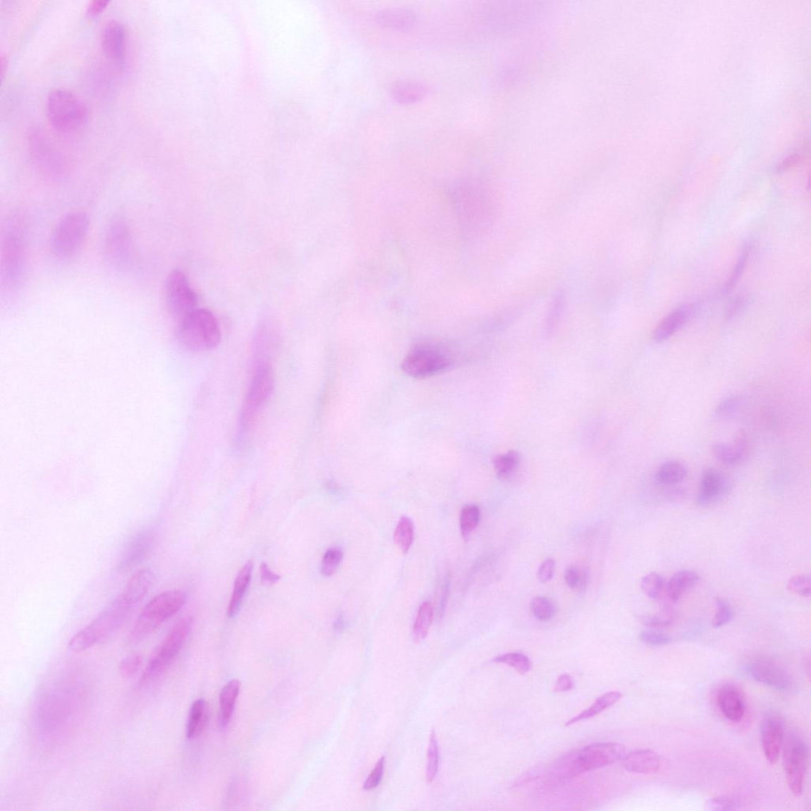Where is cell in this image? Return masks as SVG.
<instances>
[{
    "label": "cell",
    "mask_w": 811,
    "mask_h": 811,
    "mask_svg": "<svg viewBox=\"0 0 811 811\" xmlns=\"http://www.w3.org/2000/svg\"><path fill=\"white\" fill-rule=\"evenodd\" d=\"M133 608L120 594L88 626L73 635L68 648L78 653L105 642L118 632Z\"/></svg>",
    "instance_id": "obj_1"
},
{
    "label": "cell",
    "mask_w": 811,
    "mask_h": 811,
    "mask_svg": "<svg viewBox=\"0 0 811 811\" xmlns=\"http://www.w3.org/2000/svg\"><path fill=\"white\" fill-rule=\"evenodd\" d=\"M27 272V249L20 222L16 219L6 226L1 248V289L5 295L20 291Z\"/></svg>",
    "instance_id": "obj_2"
},
{
    "label": "cell",
    "mask_w": 811,
    "mask_h": 811,
    "mask_svg": "<svg viewBox=\"0 0 811 811\" xmlns=\"http://www.w3.org/2000/svg\"><path fill=\"white\" fill-rule=\"evenodd\" d=\"M626 748L618 743H597L569 752L553 768L552 774L559 779H570L583 772L604 767L621 760Z\"/></svg>",
    "instance_id": "obj_3"
},
{
    "label": "cell",
    "mask_w": 811,
    "mask_h": 811,
    "mask_svg": "<svg viewBox=\"0 0 811 811\" xmlns=\"http://www.w3.org/2000/svg\"><path fill=\"white\" fill-rule=\"evenodd\" d=\"M221 338L218 322L207 309L197 308L179 320L177 339L186 350L192 352L214 350L220 343Z\"/></svg>",
    "instance_id": "obj_4"
},
{
    "label": "cell",
    "mask_w": 811,
    "mask_h": 811,
    "mask_svg": "<svg viewBox=\"0 0 811 811\" xmlns=\"http://www.w3.org/2000/svg\"><path fill=\"white\" fill-rule=\"evenodd\" d=\"M254 368V374L244 397L238 423L239 429L237 431V440L240 441L246 439L274 389L275 378L272 365H262Z\"/></svg>",
    "instance_id": "obj_5"
},
{
    "label": "cell",
    "mask_w": 811,
    "mask_h": 811,
    "mask_svg": "<svg viewBox=\"0 0 811 811\" xmlns=\"http://www.w3.org/2000/svg\"><path fill=\"white\" fill-rule=\"evenodd\" d=\"M49 123L61 133H72L85 127L88 120L85 103L78 95L66 88L49 92L47 102Z\"/></svg>",
    "instance_id": "obj_6"
},
{
    "label": "cell",
    "mask_w": 811,
    "mask_h": 811,
    "mask_svg": "<svg viewBox=\"0 0 811 811\" xmlns=\"http://www.w3.org/2000/svg\"><path fill=\"white\" fill-rule=\"evenodd\" d=\"M452 353L439 343L423 342L413 346L406 355L402 369L406 374L424 379L446 371L453 365Z\"/></svg>",
    "instance_id": "obj_7"
},
{
    "label": "cell",
    "mask_w": 811,
    "mask_h": 811,
    "mask_svg": "<svg viewBox=\"0 0 811 811\" xmlns=\"http://www.w3.org/2000/svg\"><path fill=\"white\" fill-rule=\"evenodd\" d=\"M185 600L183 592L176 590L163 592L154 597L141 611L131 630L130 640L139 641L153 633L183 607Z\"/></svg>",
    "instance_id": "obj_8"
},
{
    "label": "cell",
    "mask_w": 811,
    "mask_h": 811,
    "mask_svg": "<svg viewBox=\"0 0 811 811\" xmlns=\"http://www.w3.org/2000/svg\"><path fill=\"white\" fill-rule=\"evenodd\" d=\"M90 227L85 212H69L57 223L51 233L49 247L56 259L66 261L72 259L85 243Z\"/></svg>",
    "instance_id": "obj_9"
},
{
    "label": "cell",
    "mask_w": 811,
    "mask_h": 811,
    "mask_svg": "<svg viewBox=\"0 0 811 811\" xmlns=\"http://www.w3.org/2000/svg\"><path fill=\"white\" fill-rule=\"evenodd\" d=\"M191 627L190 617H185L176 623L152 654L141 677V684L146 685L157 680L169 668L181 652Z\"/></svg>",
    "instance_id": "obj_10"
},
{
    "label": "cell",
    "mask_w": 811,
    "mask_h": 811,
    "mask_svg": "<svg viewBox=\"0 0 811 811\" xmlns=\"http://www.w3.org/2000/svg\"><path fill=\"white\" fill-rule=\"evenodd\" d=\"M104 239V257L109 267L125 272L133 260V241L130 223L125 215L118 214L109 221Z\"/></svg>",
    "instance_id": "obj_11"
},
{
    "label": "cell",
    "mask_w": 811,
    "mask_h": 811,
    "mask_svg": "<svg viewBox=\"0 0 811 811\" xmlns=\"http://www.w3.org/2000/svg\"><path fill=\"white\" fill-rule=\"evenodd\" d=\"M165 300L173 317L181 320L197 309L198 298L182 270L176 269L167 275L165 282Z\"/></svg>",
    "instance_id": "obj_12"
},
{
    "label": "cell",
    "mask_w": 811,
    "mask_h": 811,
    "mask_svg": "<svg viewBox=\"0 0 811 811\" xmlns=\"http://www.w3.org/2000/svg\"><path fill=\"white\" fill-rule=\"evenodd\" d=\"M783 763L791 793L796 796L801 795L809 764L806 743L795 736H788L783 745Z\"/></svg>",
    "instance_id": "obj_13"
},
{
    "label": "cell",
    "mask_w": 811,
    "mask_h": 811,
    "mask_svg": "<svg viewBox=\"0 0 811 811\" xmlns=\"http://www.w3.org/2000/svg\"><path fill=\"white\" fill-rule=\"evenodd\" d=\"M32 157H34L40 169L51 176H60L63 164L59 156L51 149L49 139L39 130L30 135Z\"/></svg>",
    "instance_id": "obj_14"
},
{
    "label": "cell",
    "mask_w": 811,
    "mask_h": 811,
    "mask_svg": "<svg viewBox=\"0 0 811 811\" xmlns=\"http://www.w3.org/2000/svg\"><path fill=\"white\" fill-rule=\"evenodd\" d=\"M102 46L109 60L119 67L126 63V31L125 25L117 20L108 22L102 33Z\"/></svg>",
    "instance_id": "obj_15"
},
{
    "label": "cell",
    "mask_w": 811,
    "mask_h": 811,
    "mask_svg": "<svg viewBox=\"0 0 811 811\" xmlns=\"http://www.w3.org/2000/svg\"><path fill=\"white\" fill-rule=\"evenodd\" d=\"M748 671L755 681L778 690H788L793 685L789 673L781 666L769 661H752L748 666Z\"/></svg>",
    "instance_id": "obj_16"
},
{
    "label": "cell",
    "mask_w": 811,
    "mask_h": 811,
    "mask_svg": "<svg viewBox=\"0 0 811 811\" xmlns=\"http://www.w3.org/2000/svg\"><path fill=\"white\" fill-rule=\"evenodd\" d=\"M279 339L273 324L264 321L257 327L254 338V367L272 365V359L278 349Z\"/></svg>",
    "instance_id": "obj_17"
},
{
    "label": "cell",
    "mask_w": 811,
    "mask_h": 811,
    "mask_svg": "<svg viewBox=\"0 0 811 811\" xmlns=\"http://www.w3.org/2000/svg\"><path fill=\"white\" fill-rule=\"evenodd\" d=\"M730 489V482L722 472L707 469L701 477L697 503L702 506L716 504L729 493Z\"/></svg>",
    "instance_id": "obj_18"
},
{
    "label": "cell",
    "mask_w": 811,
    "mask_h": 811,
    "mask_svg": "<svg viewBox=\"0 0 811 811\" xmlns=\"http://www.w3.org/2000/svg\"><path fill=\"white\" fill-rule=\"evenodd\" d=\"M783 740L781 721L776 717L766 718L762 725V743L764 756L771 764L778 762Z\"/></svg>",
    "instance_id": "obj_19"
},
{
    "label": "cell",
    "mask_w": 811,
    "mask_h": 811,
    "mask_svg": "<svg viewBox=\"0 0 811 811\" xmlns=\"http://www.w3.org/2000/svg\"><path fill=\"white\" fill-rule=\"evenodd\" d=\"M152 537L150 532H140L128 544L119 560V568L128 570L137 566L150 554Z\"/></svg>",
    "instance_id": "obj_20"
},
{
    "label": "cell",
    "mask_w": 811,
    "mask_h": 811,
    "mask_svg": "<svg viewBox=\"0 0 811 811\" xmlns=\"http://www.w3.org/2000/svg\"><path fill=\"white\" fill-rule=\"evenodd\" d=\"M154 580V573L150 569L137 571L128 580L121 596L134 607L142 601L149 593Z\"/></svg>",
    "instance_id": "obj_21"
},
{
    "label": "cell",
    "mask_w": 811,
    "mask_h": 811,
    "mask_svg": "<svg viewBox=\"0 0 811 811\" xmlns=\"http://www.w3.org/2000/svg\"><path fill=\"white\" fill-rule=\"evenodd\" d=\"M718 703L724 717L733 722L742 720L745 707L741 693L736 686L726 685L721 688L718 693Z\"/></svg>",
    "instance_id": "obj_22"
},
{
    "label": "cell",
    "mask_w": 811,
    "mask_h": 811,
    "mask_svg": "<svg viewBox=\"0 0 811 811\" xmlns=\"http://www.w3.org/2000/svg\"><path fill=\"white\" fill-rule=\"evenodd\" d=\"M623 766L635 774H651L660 769L661 761L657 752L652 750H638L623 757Z\"/></svg>",
    "instance_id": "obj_23"
},
{
    "label": "cell",
    "mask_w": 811,
    "mask_h": 811,
    "mask_svg": "<svg viewBox=\"0 0 811 811\" xmlns=\"http://www.w3.org/2000/svg\"><path fill=\"white\" fill-rule=\"evenodd\" d=\"M714 457L726 465H738L745 461L748 456V441L743 434H740L733 444L717 443L712 446Z\"/></svg>",
    "instance_id": "obj_24"
},
{
    "label": "cell",
    "mask_w": 811,
    "mask_h": 811,
    "mask_svg": "<svg viewBox=\"0 0 811 811\" xmlns=\"http://www.w3.org/2000/svg\"><path fill=\"white\" fill-rule=\"evenodd\" d=\"M690 315V308L687 306L680 307L669 313L661 321L654 331V339L655 342L662 343L671 338L685 324Z\"/></svg>",
    "instance_id": "obj_25"
},
{
    "label": "cell",
    "mask_w": 811,
    "mask_h": 811,
    "mask_svg": "<svg viewBox=\"0 0 811 811\" xmlns=\"http://www.w3.org/2000/svg\"><path fill=\"white\" fill-rule=\"evenodd\" d=\"M253 568V562L249 561L238 573L228 609V615L230 618H235L239 614L243 597L246 594L250 580H252Z\"/></svg>",
    "instance_id": "obj_26"
},
{
    "label": "cell",
    "mask_w": 811,
    "mask_h": 811,
    "mask_svg": "<svg viewBox=\"0 0 811 811\" xmlns=\"http://www.w3.org/2000/svg\"><path fill=\"white\" fill-rule=\"evenodd\" d=\"M376 20L379 25L384 28L407 30L415 24L416 18L413 13L408 10L394 8L379 12Z\"/></svg>",
    "instance_id": "obj_27"
},
{
    "label": "cell",
    "mask_w": 811,
    "mask_h": 811,
    "mask_svg": "<svg viewBox=\"0 0 811 811\" xmlns=\"http://www.w3.org/2000/svg\"><path fill=\"white\" fill-rule=\"evenodd\" d=\"M697 573L692 571H681L667 582V596L671 602H678L686 592L700 581Z\"/></svg>",
    "instance_id": "obj_28"
},
{
    "label": "cell",
    "mask_w": 811,
    "mask_h": 811,
    "mask_svg": "<svg viewBox=\"0 0 811 811\" xmlns=\"http://www.w3.org/2000/svg\"><path fill=\"white\" fill-rule=\"evenodd\" d=\"M240 691V682L230 681L222 688L220 694L221 724L226 726L233 716L236 700Z\"/></svg>",
    "instance_id": "obj_29"
},
{
    "label": "cell",
    "mask_w": 811,
    "mask_h": 811,
    "mask_svg": "<svg viewBox=\"0 0 811 811\" xmlns=\"http://www.w3.org/2000/svg\"><path fill=\"white\" fill-rule=\"evenodd\" d=\"M427 94V88L422 83L414 81H404L397 83L391 90V94L396 101L403 104H410L422 100Z\"/></svg>",
    "instance_id": "obj_30"
},
{
    "label": "cell",
    "mask_w": 811,
    "mask_h": 811,
    "mask_svg": "<svg viewBox=\"0 0 811 811\" xmlns=\"http://www.w3.org/2000/svg\"><path fill=\"white\" fill-rule=\"evenodd\" d=\"M688 474V468L678 461H669L662 463L655 473V480L660 484L673 485L683 481Z\"/></svg>",
    "instance_id": "obj_31"
},
{
    "label": "cell",
    "mask_w": 811,
    "mask_h": 811,
    "mask_svg": "<svg viewBox=\"0 0 811 811\" xmlns=\"http://www.w3.org/2000/svg\"><path fill=\"white\" fill-rule=\"evenodd\" d=\"M622 698V693L620 692H609L602 695L599 698H597L594 704L587 709L584 710L582 713L578 714L575 718H572L566 724V726L575 724L581 721L593 718L597 714H600L604 710L609 709V707L615 705L617 701Z\"/></svg>",
    "instance_id": "obj_32"
},
{
    "label": "cell",
    "mask_w": 811,
    "mask_h": 811,
    "mask_svg": "<svg viewBox=\"0 0 811 811\" xmlns=\"http://www.w3.org/2000/svg\"><path fill=\"white\" fill-rule=\"evenodd\" d=\"M640 587L643 593L655 601H661L667 596V582L657 573L650 574L641 579Z\"/></svg>",
    "instance_id": "obj_33"
},
{
    "label": "cell",
    "mask_w": 811,
    "mask_h": 811,
    "mask_svg": "<svg viewBox=\"0 0 811 811\" xmlns=\"http://www.w3.org/2000/svg\"><path fill=\"white\" fill-rule=\"evenodd\" d=\"M434 619V608L430 602L422 603L414 624V639L417 642L426 638Z\"/></svg>",
    "instance_id": "obj_34"
},
{
    "label": "cell",
    "mask_w": 811,
    "mask_h": 811,
    "mask_svg": "<svg viewBox=\"0 0 811 811\" xmlns=\"http://www.w3.org/2000/svg\"><path fill=\"white\" fill-rule=\"evenodd\" d=\"M521 461L520 455L516 451H508L494 457L493 463L495 471L501 480H507L516 471Z\"/></svg>",
    "instance_id": "obj_35"
},
{
    "label": "cell",
    "mask_w": 811,
    "mask_h": 811,
    "mask_svg": "<svg viewBox=\"0 0 811 811\" xmlns=\"http://www.w3.org/2000/svg\"><path fill=\"white\" fill-rule=\"evenodd\" d=\"M414 535L413 523L408 517H402L396 525L394 540L398 549L403 554H407L410 549V547L413 544Z\"/></svg>",
    "instance_id": "obj_36"
},
{
    "label": "cell",
    "mask_w": 811,
    "mask_h": 811,
    "mask_svg": "<svg viewBox=\"0 0 811 811\" xmlns=\"http://www.w3.org/2000/svg\"><path fill=\"white\" fill-rule=\"evenodd\" d=\"M480 519V508L475 505H468L462 508L460 515L461 535L468 540L478 526Z\"/></svg>",
    "instance_id": "obj_37"
},
{
    "label": "cell",
    "mask_w": 811,
    "mask_h": 811,
    "mask_svg": "<svg viewBox=\"0 0 811 811\" xmlns=\"http://www.w3.org/2000/svg\"><path fill=\"white\" fill-rule=\"evenodd\" d=\"M205 714V702L203 700H197L193 703L189 714L188 730L186 735L189 738L197 736L202 729Z\"/></svg>",
    "instance_id": "obj_38"
},
{
    "label": "cell",
    "mask_w": 811,
    "mask_h": 811,
    "mask_svg": "<svg viewBox=\"0 0 811 811\" xmlns=\"http://www.w3.org/2000/svg\"><path fill=\"white\" fill-rule=\"evenodd\" d=\"M493 662L504 663V664L516 669L521 674L529 673L532 667L531 660L525 654L520 653H507L500 655L494 659Z\"/></svg>",
    "instance_id": "obj_39"
},
{
    "label": "cell",
    "mask_w": 811,
    "mask_h": 811,
    "mask_svg": "<svg viewBox=\"0 0 811 811\" xmlns=\"http://www.w3.org/2000/svg\"><path fill=\"white\" fill-rule=\"evenodd\" d=\"M534 616L540 621H549L555 616L556 607L554 602L544 597L534 598L531 604Z\"/></svg>",
    "instance_id": "obj_40"
},
{
    "label": "cell",
    "mask_w": 811,
    "mask_h": 811,
    "mask_svg": "<svg viewBox=\"0 0 811 811\" xmlns=\"http://www.w3.org/2000/svg\"><path fill=\"white\" fill-rule=\"evenodd\" d=\"M564 578L568 587L573 590L583 592L587 589L588 584L587 573L579 566H569L565 571Z\"/></svg>",
    "instance_id": "obj_41"
},
{
    "label": "cell",
    "mask_w": 811,
    "mask_h": 811,
    "mask_svg": "<svg viewBox=\"0 0 811 811\" xmlns=\"http://www.w3.org/2000/svg\"><path fill=\"white\" fill-rule=\"evenodd\" d=\"M439 743H437L436 733L433 731L432 733H431L428 749L427 778L429 782L434 781L437 774V770H439Z\"/></svg>",
    "instance_id": "obj_42"
},
{
    "label": "cell",
    "mask_w": 811,
    "mask_h": 811,
    "mask_svg": "<svg viewBox=\"0 0 811 811\" xmlns=\"http://www.w3.org/2000/svg\"><path fill=\"white\" fill-rule=\"evenodd\" d=\"M751 243H745L741 250V253H740L736 265L733 269L731 278L728 281L726 282V284L724 287L725 293L731 291L732 288L736 285V283L740 279V276H742L746 267V264H748L749 257L751 254Z\"/></svg>",
    "instance_id": "obj_43"
},
{
    "label": "cell",
    "mask_w": 811,
    "mask_h": 811,
    "mask_svg": "<svg viewBox=\"0 0 811 811\" xmlns=\"http://www.w3.org/2000/svg\"><path fill=\"white\" fill-rule=\"evenodd\" d=\"M343 559V552L338 548L328 549L322 560L321 572L323 575L330 577L337 571Z\"/></svg>",
    "instance_id": "obj_44"
},
{
    "label": "cell",
    "mask_w": 811,
    "mask_h": 811,
    "mask_svg": "<svg viewBox=\"0 0 811 811\" xmlns=\"http://www.w3.org/2000/svg\"><path fill=\"white\" fill-rule=\"evenodd\" d=\"M744 403V400L742 397L732 396L727 398L718 405L716 411H714V415L720 418L736 416L741 411Z\"/></svg>",
    "instance_id": "obj_45"
},
{
    "label": "cell",
    "mask_w": 811,
    "mask_h": 811,
    "mask_svg": "<svg viewBox=\"0 0 811 811\" xmlns=\"http://www.w3.org/2000/svg\"><path fill=\"white\" fill-rule=\"evenodd\" d=\"M645 626L652 628H663L671 626L673 621V611L668 609H662L653 616H645L640 618Z\"/></svg>",
    "instance_id": "obj_46"
},
{
    "label": "cell",
    "mask_w": 811,
    "mask_h": 811,
    "mask_svg": "<svg viewBox=\"0 0 811 811\" xmlns=\"http://www.w3.org/2000/svg\"><path fill=\"white\" fill-rule=\"evenodd\" d=\"M716 614L712 621L714 628H721L730 623L733 618V613L730 604L721 598H716Z\"/></svg>",
    "instance_id": "obj_47"
},
{
    "label": "cell",
    "mask_w": 811,
    "mask_h": 811,
    "mask_svg": "<svg viewBox=\"0 0 811 811\" xmlns=\"http://www.w3.org/2000/svg\"><path fill=\"white\" fill-rule=\"evenodd\" d=\"M788 589L791 593L803 597L811 594L810 578L808 575H796L789 579Z\"/></svg>",
    "instance_id": "obj_48"
},
{
    "label": "cell",
    "mask_w": 811,
    "mask_h": 811,
    "mask_svg": "<svg viewBox=\"0 0 811 811\" xmlns=\"http://www.w3.org/2000/svg\"><path fill=\"white\" fill-rule=\"evenodd\" d=\"M640 640L649 646L661 647L672 642L671 635L656 630H645L640 633Z\"/></svg>",
    "instance_id": "obj_49"
},
{
    "label": "cell",
    "mask_w": 811,
    "mask_h": 811,
    "mask_svg": "<svg viewBox=\"0 0 811 811\" xmlns=\"http://www.w3.org/2000/svg\"><path fill=\"white\" fill-rule=\"evenodd\" d=\"M706 808L714 811H728L740 809V804L730 798H714L706 803Z\"/></svg>",
    "instance_id": "obj_50"
},
{
    "label": "cell",
    "mask_w": 811,
    "mask_h": 811,
    "mask_svg": "<svg viewBox=\"0 0 811 811\" xmlns=\"http://www.w3.org/2000/svg\"><path fill=\"white\" fill-rule=\"evenodd\" d=\"M385 758L382 757L377 763L374 769L372 771L370 776L367 779L364 783V789L370 791L376 788L379 783H381L384 775Z\"/></svg>",
    "instance_id": "obj_51"
},
{
    "label": "cell",
    "mask_w": 811,
    "mask_h": 811,
    "mask_svg": "<svg viewBox=\"0 0 811 811\" xmlns=\"http://www.w3.org/2000/svg\"><path fill=\"white\" fill-rule=\"evenodd\" d=\"M563 305L564 300L563 295H557L554 301H553L548 320H547V329H548L549 331L553 329L556 324L560 314L562 313Z\"/></svg>",
    "instance_id": "obj_52"
},
{
    "label": "cell",
    "mask_w": 811,
    "mask_h": 811,
    "mask_svg": "<svg viewBox=\"0 0 811 811\" xmlns=\"http://www.w3.org/2000/svg\"><path fill=\"white\" fill-rule=\"evenodd\" d=\"M141 663H142L141 656L138 654L128 656V658L121 661L120 665L121 671L126 676V677H128V676H131L138 671Z\"/></svg>",
    "instance_id": "obj_53"
},
{
    "label": "cell",
    "mask_w": 811,
    "mask_h": 811,
    "mask_svg": "<svg viewBox=\"0 0 811 811\" xmlns=\"http://www.w3.org/2000/svg\"><path fill=\"white\" fill-rule=\"evenodd\" d=\"M556 571V561L553 559H547L543 563L540 565L537 576L539 581L542 583H546L551 580L554 576Z\"/></svg>",
    "instance_id": "obj_54"
},
{
    "label": "cell",
    "mask_w": 811,
    "mask_h": 811,
    "mask_svg": "<svg viewBox=\"0 0 811 811\" xmlns=\"http://www.w3.org/2000/svg\"><path fill=\"white\" fill-rule=\"evenodd\" d=\"M746 306V299L744 295H738L733 300L728 307L726 309V318L727 319H733L738 317L741 313Z\"/></svg>",
    "instance_id": "obj_55"
},
{
    "label": "cell",
    "mask_w": 811,
    "mask_h": 811,
    "mask_svg": "<svg viewBox=\"0 0 811 811\" xmlns=\"http://www.w3.org/2000/svg\"><path fill=\"white\" fill-rule=\"evenodd\" d=\"M260 576L262 582L268 585H274L281 578V576L275 574L266 563H262L260 566Z\"/></svg>",
    "instance_id": "obj_56"
},
{
    "label": "cell",
    "mask_w": 811,
    "mask_h": 811,
    "mask_svg": "<svg viewBox=\"0 0 811 811\" xmlns=\"http://www.w3.org/2000/svg\"><path fill=\"white\" fill-rule=\"evenodd\" d=\"M109 1L108 0H92L87 6V13L90 16H96L106 8Z\"/></svg>",
    "instance_id": "obj_57"
},
{
    "label": "cell",
    "mask_w": 811,
    "mask_h": 811,
    "mask_svg": "<svg viewBox=\"0 0 811 811\" xmlns=\"http://www.w3.org/2000/svg\"><path fill=\"white\" fill-rule=\"evenodd\" d=\"M574 688V682L568 674L562 675L559 677L556 683V692H566L572 690Z\"/></svg>",
    "instance_id": "obj_58"
},
{
    "label": "cell",
    "mask_w": 811,
    "mask_h": 811,
    "mask_svg": "<svg viewBox=\"0 0 811 811\" xmlns=\"http://www.w3.org/2000/svg\"><path fill=\"white\" fill-rule=\"evenodd\" d=\"M449 593V579L447 578L446 583H445V585H444V587H443L442 597H441V614H443L444 611H445L446 604L448 602Z\"/></svg>",
    "instance_id": "obj_59"
},
{
    "label": "cell",
    "mask_w": 811,
    "mask_h": 811,
    "mask_svg": "<svg viewBox=\"0 0 811 811\" xmlns=\"http://www.w3.org/2000/svg\"><path fill=\"white\" fill-rule=\"evenodd\" d=\"M343 623H343V617L339 616L338 618V619L336 621V622H334V632H336V633L342 632V630L343 629V626H344Z\"/></svg>",
    "instance_id": "obj_60"
},
{
    "label": "cell",
    "mask_w": 811,
    "mask_h": 811,
    "mask_svg": "<svg viewBox=\"0 0 811 811\" xmlns=\"http://www.w3.org/2000/svg\"><path fill=\"white\" fill-rule=\"evenodd\" d=\"M0 63H1V76H2V79H4L5 72L6 70V66H8V59H6V56L2 55L1 56V60H0Z\"/></svg>",
    "instance_id": "obj_61"
}]
</instances>
